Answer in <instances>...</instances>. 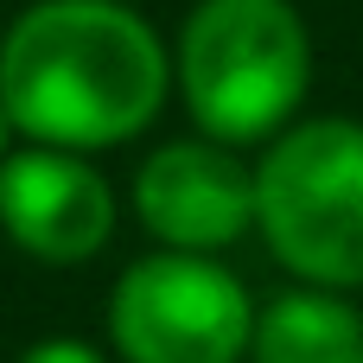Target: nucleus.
<instances>
[{
	"mask_svg": "<svg viewBox=\"0 0 363 363\" xmlns=\"http://www.w3.org/2000/svg\"><path fill=\"white\" fill-rule=\"evenodd\" d=\"M255 300L217 255L153 249L108 294V345L121 363H249Z\"/></svg>",
	"mask_w": 363,
	"mask_h": 363,
	"instance_id": "obj_4",
	"label": "nucleus"
},
{
	"mask_svg": "<svg viewBox=\"0 0 363 363\" xmlns=\"http://www.w3.org/2000/svg\"><path fill=\"white\" fill-rule=\"evenodd\" d=\"M172 89L198 134L268 147L313 89V32L294 0H198L172 45Z\"/></svg>",
	"mask_w": 363,
	"mask_h": 363,
	"instance_id": "obj_2",
	"label": "nucleus"
},
{
	"mask_svg": "<svg viewBox=\"0 0 363 363\" xmlns=\"http://www.w3.org/2000/svg\"><path fill=\"white\" fill-rule=\"evenodd\" d=\"M13 147H19V128H13V115H6V108H0V160H6V153H13Z\"/></svg>",
	"mask_w": 363,
	"mask_h": 363,
	"instance_id": "obj_9",
	"label": "nucleus"
},
{
	"mask_svg": "<svg viewBox=\"0 0 363 363\" xmlns=\"http://www.w3.org/2000/svg\"><path fill=\"white\" fill-rule=\"evenodd\" d=\"M255 236L306 287H363V121H287L255 160Z\"/></svg>",
	"mask_w": 363,
	"mask_h": 363,
	"instance_id": "obj_3",
	"label": "nucleus"
},
{
	"mask_svg": "<svg viewBox=\"0 0 363 363\" xmlns=\"http://www.w3.org/2000/svg\"><path fill=\"white\" fill-rule=\"evenodd\" d=\"M19 363H108L89 338H38V345H26Z\"/></svg>",
	"mask_w": 363,
	"mask_h": 363,
	"instance_id": "obj_8",
	"label": "nucleus"
},
{
	"mask_svg": "<svg viewBox=\"0 0 363 363\" xmlns=\"http://www.w3.org/2000/svg\"><path fill=\"white\" fill-rule=\"evenodd\" d=\"M128 211L160 249L223 255L255 230V166L211 134L166 140L134 166Z\"/></svg>",
	"mask_w": 363,
	"mask_h": 363,
	"instance_id": "obj_5",
	"label": "nucleus"
},
{
	"mask_svg": "<svg viewBox=\"0 0 363 363\" xmlns=\"http://www.w3.org/2000/svg\"><path fill=\"white\" fill-rule=\"evenodd\" d=\"M172 51L128 0H32L0 32V108L19 140L102 153L153 128Z\"/></svg>",
	"mask_w": 363,
	"mask_h": 363,
	"instance_id": "obj_1",
	"label": "nucleus"
},
{
	"mask_svg": "<svg viewBox=\"0 0 363 363\" xmlns=\"http://www.w3.org/2000/svg\"><path fill=\"white\" fill-rule=\"evenodd\" d=\"M0 230L45 268H83L115 236V185L89 153L19 140L0 160Z\"/></svg>",
	"mask_w": 363,
	"mask_h": 363,
	"instance_id": "obj_6",
	"label": "nucleus"
},
{
	"mask_svg": "<svg viewBox=\"0 0 363 363\" xmlns=\"http://www.w3.org/2000/svg\"><path fill=\"white\" fill-rule=\"evenodd\" d=\"M249 363H363V313L338 287H287L255 306Z\"/></svg>",
	"mask_w": 363,
	"mask_h": 363,
	"instance_id": "obj_7",
	"label": "nucleus"
}]
</instances>
